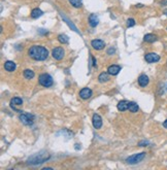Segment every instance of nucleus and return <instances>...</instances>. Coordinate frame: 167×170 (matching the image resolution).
Listing matches in <instances>:
<instances>
[{
    "label": "nucleus",
    "instance_id": "1",
    "mask_svg": "<svg viewBox=\"0 0 167 170\" xmlns=\"http://www.w3.org/2000/svg\"><path fill=\"white\" fill-rule=\"evenodd\" d=\"M28 55L36 61H45L49 57V51L41 46H32L28 51Z\"/></svg>",
    "mask_w": 167,
    "mask_h": 170
},
{
    "label": "nucleus",
    "instance_id": "2",
    "mask_svg": "<svg viewBox=\"0 0 167 170\" xmlns=\"http://www.w3.org/2000/svg\"><path fill=\"white\" fill-rule=\"evenodd\" d=\"M50 159V155L47 152H39V153L35 154V155L31 156V157L28 159V164H31V165H39V164L45 163V161Z\"/></svg>",
    "mask_w": 167,
    "mask_h": 170
},
{
    "label": "nucleus",
    "instance_id": "3",
    "mask_svg": "<svg viewBox=\"0 0 167 170\" xmlns=\"http://www.w3.org/2000/svg\"><path fill=\"white\" fill-rule=\"evenodd\" d=\"M38 83H39L43 87H45V88H49V87L53 86V84H54L52 76L48 73L40 74L39 78H38Z\"/></svg>",
    "mask_w": 167,
    "mask_h": 170
},
{
    "label": "nucleus",
    "instance_id": "4",
    "mask_svg": "<svg viewBox=\"0 0 167 170\" xmlns=\"http://www.w3.org/2000/svg\"><path fill=\"white\" fill-rule=\"evenodd\" d=\"M146 157V153H139V154H135L133 156H130L129 158L126 159V162L128 164H131V165H134V164H137L139 162H141L142 160Z\"/></svg>",
    "mask_w": 167,
    "mask_h": 170
},
{
    "label": "nucleus",
    "instance_id": "5",
    "mask_svg": "<svg viewBox=\"0 0 167 170\" xmlns=\"http://www.w3.org/2000/svg\"><path fill=\"white\" fill-rule=\"evenodd\" d=\"M19 119L24 125H27V126L32 125L33 124V122H34V116L32 115V113H28V112L20 115Z\"/></svg>",
    "mask_w": 167,
    "mask_h": 170
},
{
    "label": "nucleus",
    "instance_id": "6",
    "mask_svg": "<svg viewBox=\"0 0 167 170\" xmlns=\"http://www.w3.org/2000/svg\"><path fill=\"white\" fill-rule=\"evenodd\" d=\"M64 54H65V52H64L63 48H61V46L55 48L52 51V56H53V58L55 60H62L64 57Z\"/></svg>",
    "mask_w": 167,
    "mask_h": 170
},
{
    "label": "nucleus",
    "instance_id": "7",
    "mask_svg": "<svg viewBox=\"0 0 167 170\" xmlns=\"http://www.w3.org/2000/svg\"><path fill=\"white\" fill-rule=\"evenodd\" d=\"M144 59L148 63H156L160 60V56L157 55L156 53H149L144 56Z\"/></svg>",
    "mask_w": 167,
    "mask_h": 170
},
{
    "label": "nucleus",
    "instance_id": "8",
    "mask_svg": "<svg viewBox=\"0 0 167 170\" xmlns=\"http://www.w3.org/2000/svg\"><path fill=\"white\" fill-rule=\"evenodd\" d=\"M92 123H93V126L95 129H100L102 127V119L101 117L98 115V113H95L93 115V118H92Z\"/></svg>",
    "mask_w": 167,
    "mask_h": 170
},
{
    "label": "nucleus",
    "instance_id": "9",
    "mask_svg": "<svg viewBox=\"0 0 167 170\" xmlns=\"http://www.w3.org/2000/svg\"><path fill=\"white\" fill-rule=\"evenodd\" d=\"M91 46L92 48H94V50H97V51H100L102 50V48H104V46H105V43H104L103 40L101 39H94L91 41Z\"/></svg>",
    "mask_w": 167,
    "mask_h": 170
},
{
    "label": "nucleus",
    "instance_id": "10",
    "mask_svg": "<svg viewBox=\"0 0 167 170\" xmlns=\"http://www.w3.org/2000/svg\"><path fill=\"white\" fill-rule=\"evenodd\" d=\"M92 96V90L89 88H84L80 91V97L84 100H87Z\"/></svg>",
    "mask_w": 167,
    "mask_h": 170
},
{
    "label": "nucleus",
    "instance_id": "11",
    "mask_svg": "<svg viewBox=\"0 0 167 170\" xmlns=\"http://www.w3.org/2000/svg\"><path fill=\"white\" fill-rule=\"evenodd\" d=\"M149 82H150V80H149V76L146 75V74H141V75L138 78V85H139L140 87L148 86Z\"/></svg>",
    "mask_w": 167,
    "mask_h": 170
},
{
    "label": "nucleus",
    "instance_id": "12",
    "mask_svg": "<svg viewBox=\"0 0 167 170\" xmlns=\"http://www.w3.org/2000/svg\"><path fill=\"white\" fill-rule=\"evenodd\" d=\"M121 71V67L119 65H112L107 68V72L110 75H117Z\"/></svg>",
    "mask_w": 167,
    "mask_h": 170
},
{
    "label": "nucleus",
    "instance_id": "13",
    "mask_svg": "<svg viewBox=\"0 0 167 170\" xmlns=\"http://www.w3.org/2000/svg\"><path fill=\"white\" fill-rule=\"evenodd\" d=\"M98 23H99V19H98V17L95 15V14H92V15H90L89 17V24L91 27H96V26L98 25Z\"/></svg>",
    "mask_w": 167,
    "mask_h": 170
},
{
    "label": "nucleus",
    "instance_id": "14",
    "mask_svg": "<svg viewBox=\"0 0 167 170\" xmlns=\"http://www.w3.org/2000/svg\"><path fill=\"white\" fill-rule=\"evenodd\" d=\"M117 107H118V109L119 110H121V111L127 110V109L129 108V102L126 101V100H122V101H120V102L118 103Z\"/></svg>",
    "mask_w": 167,
    "mask_h": 170
},
{
    "label": "nucleus",
    "instance_id": "15",
    "mask_svg": "<svg viewBox=\"0 0 167 170\" xmlns=\"http://www.w3.org/2000/svg\"><path fill=\"white\" fill-rule=\"evenodd\" d=\"M4 69L9 72H13L16 69V63L13 61H6L4 63Z\"/></svg>",
    "mask_w": 167,
    "mask_h": 170
},
{
    "label": "nucleus",
    "instance_id": "16",
    "mask_svg": "<svg viewBox=\"0 0 167 170\" xmlns=\"http://www.w3.org/2000/svg\"><path fill=\"white\" fill-rule=\"evenodd\" d=\"M43 15V11L39 9H32V11H31V18L32 19H38V18L41 17Z\"/></svg>",
    "mask_w": 167,
    "mask_h": 170
},
{
    "label": "nucleus",
    "instance_id": "17",
    "mask_svg": "<svg viewBox=\"0 0 167 170\" xmlns=\"http://www.w3.org/2000/svg\"><path fill=\"white\" fill-rule=\"evenodd\" d=\"M108 72H102V73L99 74V76H98V80H99L100 83H106L109 80V75H108Z\"/></svg>",
    "mask_w": 167,
    "mask_h": 170
},
{
    "label": "nucleus",
    "instance_id": "18",
    "mask_svg": "<svg viewBox=\"0 0 167 170\" xmlns=\"http://www.w3.org/2000/svg\"><path fill=\"white\" fill-rule=\"evenodd\" d=\"M144 41L146 42L153 43V42H155L157 40V36L154 35V34H146V35H144Z\"/></svg>",
    "mask_w": 167,
    "mask_h": 170
},
{
    "label": "nucleus",
    "instance_id": "19",
    "mask_svg": "<svg viewBox=\"0 0 167 170\" xmlns=\"http://www.w3.org/2000/svg\"><path fill=\"white\" fill-rule=\"evenodd\" d=\"M24 78L27 80H32L34 78V71L31 69H25L24 70Z\"/></svg>",
    "mask_w": 167,
    "mask_h": 170
},
{
    "label": "nucleus",
    "instance_id": "20",
    "mask_svg": "<svg viewBox=\"0 0 167 170\" xmlns=\"http://www.w3.org/2000/svg\"><path fill=\"white\" fill-rule=\"evenodd\" d=\"M129 109L131 112H137L138 109H139V107H138L137 103L135 102H129Z\"/></svg>",
    "mask_w": 167,
    "mask_h": 170
},
{
    "label": "nucleus",
    "instance_id": "21",
    "mask_svg": "<svg viewBox=\"0 0 167 170\" xmlns=\"http://www.w3.org/2000/svg\"><path fill=\"white\" fill-rule=\"evenodd\" d=\"M58 40H59L61 43L66 44L69 41V38H68V36H66L65 34H60V35L58 36Z\"/></svg>",
    "mask_w": 167,
    "mask_h": 170
},
{
    "label": "nucleus",
    "instance_id": "22",
    "mask_svg": "<svg viewBox=\"0 0 167 170\" xmlns=\"http://www.w3.org/2000/svg\"><path fill=\"white\" fill-rule=\"evenodd\" d=\"M69 3L75 9L82 7V0H69Z\"/></svg>",
    "mask_w": 167,
    "mask_h": 170
},
{
    "label": "nucleus",
    "instance_id": "23",
    "mask_svg": "<svg viewBox=\"0 0 167 170\" xmlns=\"http://www.w3.org/2000/svg\"><path fill=\"white\" fill-rule=\"evenodd\" d=\"M23 104V100L19 97H15L11 100V105H22Z\"/></svg>",
    "mask_w": 167,
    "mask_h": 170
},
{
    "label": "nucleus",
    "instance_id": "24",
    "mask_svg": "<svg viewBox=\"0 0 167 170\" xmlns=\"http://www.w3.org/2000/svg\"><path fill=\"white\" fill-rule=\"evenodd\" d=\"M134 25H135V21H134V19H129L127 21V26L128 27H133Z\"/></svg>",
    "mask_w": 167,
    "mask_h": 170
},
{
    "label": "nucleus",
    "instance_id": "25",
    "mask_svg": "<svg viewBox=\"0 0 167 170\" xmlns=\"http://www.w3.org/2000/svg\"><path fill=\"white\" fill-rule=\"evenodd\" d=\"M148 144H149L148 141H140V142L138 143V145H139V147H146Z\"/></svg>",
    "mask_w": 167,
    "mask_h": 170
},
{
    "label": "nucleus",
    "instance_id": "26",
    "mask_svg": "<svg viewBox=\"0 0 167 170\" xmlns=\"http://www.w3.org/2000/svg\"><path fill=\"white\" fill-rule=\"evenodd\" d=\"M92 61H93V65H94V66L97 65V62H96V59H95V58H94L93 56H92Z\"/></svg>",
    "mask_w": 167,
    "mask_h": 170
},
{
    "label": "nucleus",
    "instance_id": "27",
    "mask_svg": "<svg viewBox=\"0 0 167 170\" xmlns=\"http://www.w3.org/2000/svg\"><path fill=\"white\" fill-rule=\"evenodd\" d=\"M163 126H164V128H167V120L164 121V123H163Z\"/></svg>",
    "mask_w": 167,
    "mask_h": 170
},
{
    "label": "nucleus",
    "instance_id": "28",
    "mask_svg": "<svg viewBox=\"0 0 167 170\" xmlns=\"http://www.w3.org/2000/svg\"><path fill=\"white\" fill-rule=\"evenodd\" d=\"M80 149V145L78 144V143H76L75 144V149Z\"/></svg>",
    "mask_w": 167,
    "mask_h": 170
},
{
    "label": "nucleus",
    "instance_id": "29",
    "mask_svg": "<svg viewBox=\"0 0 167 170\" xmlns=\"http://www.w3.org/2000/svg\"><path fill=\"white\" fill-rule=\"evenodd\" d=\"M136 6H138V7H141V6H142V4H140V3H139V4H136Z\"/></svg>",
    "mask_w": 167,
    "mask_h": 170
},
{
    "label": "nucleus",
    "instance_id": "30",
    "mask_svg": "<svg viewBox=\"0 0 167 170\" xmlns=\"http://www.w3.org/2000/svg\"><path fill=\"white\" fill-rule=\"evenodd\" d=\"M164 15L167 16V9H165V11H164Z\"/></svg>",
    "mask_w": 167,
    "mask_h": 170
},
{
    "label": "nucleus",
    "instance_id": "31",
    "mask_svg": "<svg viewBox=\"0 0 167 170\" xmlns=\"http://www.w3.org/2000/svg\"><path fill=\"white\" fill-rule=\"evenodd\" d=\"M166 90H167V87H166Z\"/></svg>",
    "mask_w": 167,
    "mask_h": 170
}]
</instances>
